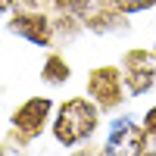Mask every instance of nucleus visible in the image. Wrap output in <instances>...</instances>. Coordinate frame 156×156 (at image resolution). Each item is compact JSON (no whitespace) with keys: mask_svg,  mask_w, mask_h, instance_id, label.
I'll list each match as a JSON object with an SVG mask.
<instances>
[{"mask_svg":"<svg viewBox=\"0 0 156 156\" xmlns=\"http://www.w3.org/2000/svg\"><path fill=\"white\" fill-rule=\"evenodd\" d=\"M137 156H156V150H150V147H147L144 153H137Z\"/></svg>","mask_w":156,"mask_h":156,"instance_id":"nucleus-13","label":"nucleus"},{"mask_svg":"<svg viewBox=\"0 0 156 156\" xmlns=\"http://www.w3.org/2000/svg\"><path fill=\"white\" fill-rule=\"evenodd\" d=\"M122 72H125V90L131 97H144L147 90L156 84V50H128L122 56Z\"/></svg>","mask_w":156,"mask_h":156,"instance_id":"nucleus-5","label":"nucleus"},{"mask_svg":"<svg viewBox=\"0 0 156 156\" xmlns=\"http://www.w3.org/2000/svg\"><path fill=\"white\" fill-rule=\"evenodd\" d=\"M50 112H53V100L50 97H28L22 100L16 109L9 115V125L12 131H16L22 140H34L44 134V128L53 122L50 119Z\"/></svg>","mask_w":156,"mask_h":156,"instance_id":"nucleus-3","label":"nucleus"},{"mask_svg":"<svg viewBox=\"0 0 156 156\" xmlns=\"http://www.w3.org/2000/svg\"><path fill=\"white\" fill-rule=\"evenodd\" d=\"M87 97L97 103L100 109H115L125 100V72L122 66H97L87 72Z\"/></svg>","mask_w":156,"mask_h":156,"instance_id":"nucleus-2","label":"nucleus"},{"mask_svg":"<svg viewBox=\"0 0 156 156\" xmlns=\"http://www.w3.org/2000/svg\"><path fill=\"white\" fill-rule=\"evenodd\" d=\"M25 3H34V0H25Z\"/></svg>","mask_w":156,"mask_h":156,"instance_id":"nucleus-14","label":"nucleus"},{"mask_svg":"<svg viewBox=\"0 0 156 156\" xmlns=\"http://www.w3.org/2000/svg\"><path fill=\"white\" fill-rule=\"evenodd\" d=\"M69 156H94L90 150H75V153H69Z\"/></svg>","mask_w":156,"mask_h":156,"instance_id":"nucleus-12","label":"nucleus"},{"mask_svg":"<svg viewBox=\"0 0 156 156\" xmlns=\"http://www.w3.org/2000/svg\"><path fill=\"white\" fill-rule=\"evenodd\" d=\"M150 147V134L144 125H134V119L119 115L109 125L106 144H103V156H137Z\"/></svg>","mask_w":156,"mask_h":156,"instance_id":"nucleus-4","label":"nucleus"},{"mask_svg":"<svg viewBox=\"0 0 156 156\" xmlns=\"http://www.w3.org/2000/svg\"><path fill=\"white\" fill-rule=\"evenodd\" d=\"M112 6L125 12V16H134V12H147L156 6V0H112Z\"/></svg>","mask_w":156,"mask_h":156,"instance_id":"nucleus-9","label":"nucleus"},{"mask_svg":"<svg viewBox=\"0 0 156 156\" xmlns=\"http://www.w3.org/2000/svg\"><path fill=\"white\" fill-rule=\"evenodd\" d=\"M100 128V106L90 97H66L56 106L50 134L59 147H78Z\"/></svg>","mask_w":156,"mask_h":156,"instance_id":"nucleus-1","label":"nucleus"},{"mask_svg":"<svg viewBox=\"0 0 156 156\" xmlns=\"http://www.w3.org/2000/svg\"><path fill=\"white\" fill-rule=\"evenodd\" d=\"M140 125L147 128V134H150V137H156V103L144 112V122H140Z\"/></svg>","mask_w":156,"mask_h":156,"instance_id":"nucleus-10","label":"nucleus"},{"mask_svg":"<svg viewBox=\"0 0 156 156\" xmlns=\"http://www.w3.org/2000/svg\"><path fill=\"white\" fill-rule=\"evenodd\" d=\"M3 12H16V0H0V16H3Z\"/></svg>","mask_w":156,"mask_h":156,"instance_id":"nucleus-11","label":"nucleus"},{"mask_svg":"<svg viewBox=\"0 0 156 156\" xmlns=\"http://www.w3.org/2000/svg\"><path fill=\"white\" fill-rule=\"evenodd\" d=\"M41 78H44L47 84L59 87V84H66L69 78H72V66L66 62V56H59V53H50V56L44 59V66H41Z\"/></svg>","mask_w":156,"mask_h":156,"instance_id":"nucleus-8","label":"nucleus"},{"mask_svg":"<svg viewBox=\"0 0 156 156\" xmlns=\"http://www.w3.org/2000/svg\"><path fill=\"white\" fill-rule=\"evenodd\" d=\"M9 34L22 37V41H28L34 47H50L56 37V28H53V19L47 16L41 9H16L9 16Z\"/></svg>","mask_w":156,"mask_h":156,"instance_id":"nucleus-6","label":"nucleus"},{"mask_svg":"<svg viewBox=\"0 0 156 156\" xmlns=\"http://www.w3.org/2000/svg\"><path fill=\"white\" fill-rule=\"evenodd\" d=\"M153 50H156V41H153Z\"/></svg>","mask_w":156,"mask_h":156,"instance_id":"nucleus-15","label":"nucleus"},{"mask_svg":"<svg viewBox=\"0 0 156 156\" xmlns=\"http://www.w3.org/2000/svg\"><path fill=\"white\" fill-rule=\"evenodd\" d=\"M125 19L128 16L112 6V0H94L81 22H84V28L94 31V34H119V31H128Z\"/></svg>","mask_w":156,"mask_h":156,"instance_id":"nucleus-7","label":"nucleus"}]
</instances>
